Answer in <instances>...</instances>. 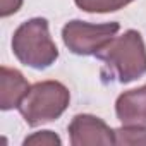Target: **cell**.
<instances>
[{
    "mask_svg": "<svg viewBox=\"0 0 146 146\" xmlns=\"http://www.w3.org/2000/svg\"><path fill=\"white\" fill-rule=\"evenodd\" d=\"M95 57L103 62L102 76L105 81L129 84L146 74V45L136 29L115 36Z\"/></svg>",
    "mask_w": 146,
    "mask_h": 146,
    "instance_id": "1",
    "label": "cell"
},
{
    "mask_svg": "<svg viewBox=\"0 0 146 146\" xmlns=\"http://www.w3.org/2000/svg\"><path fill=\"white\" fill-rule=\"evenodd\" d=\"M11 45L16 58L36 70L48 69L58 58V48L50 36V26L45 17L24 21L14 31Z\"/></svg>",
    "mask_w": 146,
    "mask_h": 146,
    "instance_id": "2",
    "label": "cell"
},
{
    "mask_svg": "<svg viewBox=\"0 0 146 146\" xmlns=\"http://www.w3.org/2000/svg\"><path fill=\"white\" fill-rule=\"evenodd\" d=\"M70 103V91L60 81H40L29 88L19 105V113L29 127H38L62 117Z\"/></svg>",
    "mask_w": 146,
    "mask_h": 146,
    "instance_id": "3",
    "label": "cell"
},
{
    "mask_svg": "<svg viewBox=\"0 0 146 146\" xmlns=\"http://www.w3.org/2000/svg\"><path fill=\"white\" fill-rule=\"evenodd\" d=\"M119 29L120 24L117 21L91 24L81 19H72L62 28V41L69 52L76 55H96L117 36Z\"/></svg>",
    "mask_w": 146,
    "mask_h": 146,
    "instance_id": "4",
    "label": "cell"
},
{
    "mask_svg": "<svg viewBox=\"0 0 146 146\" xmlns=\"http://www.w3.org/2000/svg\"><path fill=\"white\" fill-rule=\"evenodd\" d=\"M69 137L72 146H108L115 144V131L110 125L91 113H78L72 117L69 127Z\"/></svg>",
    "mask_w": 146,
    "mask_h": 146,
    "instance_id": "5",
    "label": "cell"
},
{
    "mask_svg": "<svg viewBox=\"0 0 146 146\" xmlns=\"http://www.w3.org/2000/svg\"><path fill=\"white\" fill-rule=\"evenodd\" d=\"M115 115L122 125L146 129V84L120 93L115 100Z\"/></svg>",
    "mask_w": 146,
    "mask_h": 146,
    "instance_id": "6",
    "label": "cell"
},
{
    "mask_svg": "<svg viewBox=\"0 0 146 146\" xmlns=\"http://www.w3.org/2000/svg\"><path fill=\"white\" fill-rule=\"evenodd\" d=\"M29 88L31 86L21 70L2 65L0 69V108L4 112L19 108Z\"/></svg>",
    "mask_w": 146,
    "mask_h": 146,
    "instance_id": "7",
    "label": "cell"
},
{
    "mask_svg": "<svg viewBox=\"0 0 146 146\" xmlns=\"http://www.w3.org/2000/svg\"><path fill=\"white\" fill-rule=\"evenodd\" d=\"M134 0H74V4L90 14H107V12H115L129 4H132Z\"/></svg>",
    "mask_w": 146,
    "mask_h": 146,
    "instance_id": "8",
    "label": "cell"
},
{
    "mask_svg": "<svg viewBox=\"0 0 146 146\" xmlns=\"http://www.w3.org/2000/svg\"><path fill=\"white\" fill-rule=\"evenodd\" d=\"M115 131V144H146V129L122 125Z\"/></svg>",
    "mask_w": 146,
    "mask_h": 146,
    "instance_id": "9",
    "label": "cell"
},
{
    "mask_svg": "<svg viewBox=\"0 0 146 146\" xmlns=\"http://www.w3.org/2000/svg\"><path fill=\"white\" fill-rule=\"evenodd\" d=\"M62 139L53 131H38L23 141V146H60Z\"/></svg>",
    "mask_w": 146,
    "mask_h": 146,
    "instance_id": "10",
    "label": "cell"
},
{
    "mask_svg": "<svg viewBox=\"0 0 146 146\" xmlns=\"http://www.w3.org/2000/svg\"><path fill=\"white\" fill-rule=\"evenodd\" d=\"M23 2L24 0H0V16L9 17V16L16 14L23 7Z\"/></svg>",
    "mask_w": 146,
    "mask_h": 146,
    "instance_id": "11",
    "label": "cell"
}]
</instances>
